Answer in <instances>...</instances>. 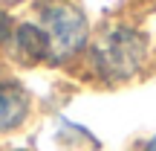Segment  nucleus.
<instances>
[{"mask_svg":"<svg viewBox=\"0 0 156 151\" xmlns=\"http://www.w3.org/2000/svg\"><path fill=\"white\" fill-rule=\"evenodd\" d=\"M9 35H12V21H9V15L0 9V44H6Z\"/></svg>","mask_w":156,"mask_h":151,"instance_id":"5","label":"nucleus"},{"mask_svg":"<svg viewBox=\"0 0 156 151\" xmlns=\"http://www.w3.org/2000/svg\"><path fill=\"white\" fill-rule=\"evenodd\" d=\"M87 58L98 81L104 84L130 81L145 67L147 38L130 26H110L101 35H95V41L87 50Z\"/></svg>","mask_w":156,"mask_h":151,"instance_id":"1","label":"nucleus"},{"mask_svg":"<svg viewBox=\"0 0 156 151\" xmlns=\"http://www.w3.org/2000/svg\"><path fill=\"white\" fill-rule=\"evenodd\" d=\"M142 151H156V134L151 137V140H147L145 142V148H142Z\"/></svg>","mask_w":156,"mask_h":151,"instance_id":"6","label":"nucleus"},{"mask_svg":"<svg viewBox=\"0 0 156 151\" xmlns=\"http://www.w3.org/2000/svg\"><path fill=\"white\" fill-rule=\"evenodd\" d=\"M6 47H9L12 58H17L20 64H41L49 58V41H46V32L41 29L38 21L15 23Z\"/></svg>","mask_w":156,"mask_h":151,"instance_id":"3","label":"nucleus"},{"mask_svg":"<svg viewBox=\"0 0 156 151\" xmlns=\"http://www.w3.org/2000/svg\"><path fill=\"white\" fill-rule=\"evenodd\" d=\"M38 23L49 41V61H73L90 44V21L69 0H44L38 6Z\"/></svg>","mask_w":156,"mask_h":151,"instance_id":"2","label":"nucleus"},{"mask_svg":"<svg viewBox=\"0 0 156 151\" xmlns=\"http://www.w3.org/2000/svg\"><path fill=\"white\" fill-rule=\"evenodd\" d=\"M32 96L17 78H0V134H12L26 125Z\"/></svg>","mask_w":156,"mask_h":151,"instance_id":"4","label":"nucleus"},{"mask_svg":"<svg viewBox=\"0 0 156 151\" xmlns=\"http://www.w3.org/2000/svg\"><path fill=\"white\" fill-rule=\"evenodd\" d=\"M0 151H26V148H0Z\"/></svg>","mask_w":156,"mask_h":151,"instance_id":"7","label":"nucleus"}]
</instances>
